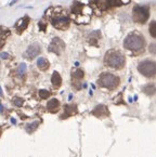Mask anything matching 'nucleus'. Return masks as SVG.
I'll return each instance as SVG.
<instances>
[{
    "label": "nucleus",
    "mask_w": 156,
    "mask_h": 157,
    "mask_svg": "<svg viewBox=\"0 0 156 157\" xmlns=\"http://www.w3.org/2000/svg\"><path fill=\"white\" fill-rule=\"evenodd\" d=\"M51 22H52V25L57 29H66L69 26V17L66 15L57 14L51 19Z\"/></svg>",
    "instance_id": "obj_7"
},
{
    "label": "nucleus",
    "mask_w": 156,
    "mask_h": 157,
    "mask_svg": "<svg viewBox=\"0 0 156 157\" xmlns=\"http://www.w3.org/2000/svg\"><path fill=\"white\" fill-rule=\"evenodd\" d=\"M8 33H10V30H8L7 28H5L3 26H0V35H2V34H8Z\"/></svg>",
    "instance_id": "obj_22"
},
{
    "label": "nucleus",
    "mask_w": 156,
    "mask_h": 157,
    "mask_svg": "<svg viewBox=\"0 0 156 157\" xmlns=\"http://www.w3.org/2000/svg\"><path fill=\"white\" fill-rule=\"evenodd\" d=\"M25 71H26V64L22 63V64L20 65V68H18V73H20V75H23Z\"/></svg>",
    "instance_id": "obj_21"
},
{
    "label": "nucleus",
    "mask_w": 156,
    "mask_h": 157,
    "mask_svg": "<svg viewBox=\"0 0 156 157\" xmlns=\"http://www.w3.org/2000/svg\"><path fill=\"white\" fill-rule=\"evenodd\" d=\"M37 66H38V68L40 69V71H47V69L49 68V66H50V64H49L47 59L39 58L38 60H37Z\"/></svg>",
    "instance_id": "obj_13"
},
{
    "label": "nucleus",
    "mask_w": 156,
    "mask_h": 157,
    "mask_svg": "<svg viewBox=\"0 0 156 157\" xmlns=\"http://www.w3.org/2000/svg\"><path fill=\"white\" fill-rule=\"evenodd\" d=\"M150 33H151L152 37H156V23L154 21L150 24Z\"/></svg>",
    "instance_id": "obj_18"
},
{
    "label": "nucleus",
    "mask_w": 156,
    "mask_h": 157,
    "mask_svg": "<svg viewBox=\"0 0 156 157\" xmlns=\"http://www.w3.org/2000/svg\"><path fill=\"white\" fill-rule=\"evenodd\" d=\"M78 6H74L73 12L76 15V22L77 23H88L90 21V16L92 14V10L87 3H80L77 0Z\"/></svg>",
    "instance_id": "obj_2"
},
{
    "label": "nucleus",
    "mask_w": 156,
    "mask_h": 157,
    "mask_svg": "<svg viewBox=\"0 0 156 157\" xmlns=\"http://www.w3.org/2000/svg\"><path fill=\"white\" fill-rule=\"evenodd\" d=\"M65 49V44L60 39L59 37H54L51 41L50 46H49V51L53 52V53L60 56L61 52Z\"/></svg>",
    "instance_id": "obj_8"
},
{
    "label": "nucleus",
    "mask_w": 156,
    "mask_h": 157,
    "mask_svg": "<svg viewBox=\"0 0 156 157\" xmlns=\"http://www.w3.org/2000/svg\"><path fill=\"white\" fill-rule=\"evenodd\" d=\"M51 82H52V85L54 86V87H60L61 83H62V78H61V75L59 74V73L55 71V72H53L52 74V77H51Z\"/></svg>",
    "instance_id": "obj_14"
},
{
    "label": "nucleus",
    "mask_w": 156,
    "mask_h": 157,
    "mask_svg": "<svg viewBox=\"0 0 156 157\" xmlns=\"http://www.w3.org/2000/svg\"><path fill=\"white\" fill-rule=\"evenodd\" d=\"M2 46H3V40L1 39V38H0V48H1Z\"/></svg>",
    "instance_id": "obj_24"
},
{
    "label": "nucleus",
    "mask_w": 156,
    "mask_h": 157,
    "mask_svg": "<svg viewBox=\"0 0 156 157\" xmlns=\"http://www.w3.org/2000/svg\"><path fill=\"white\" fill-rule=\"evenodd\" d=\"M124 47L126 49L133 52L141 51L144 48V39L141 35L138 34H130L126 37L124 41Z\"/></svg>",
    "instance_id": "obj_3"
},
{
    "label": "nucleus",
    "mask_w": 156,
    "mask_h": 157,
    "mask_svg": "<svg viewBox=\"0 0 156 157\" xmlns=\"http://www.w3.org/2000/svg\"><path fill=\"white\" fill-rule=\"evenodd\" d=\"M47 109L50 113H57L60 109V102L57 99H51L47 103Z\"/></svg>",
    "instance_id": "obj_11"
},
{
    "label": "nucleus",
    "mask_w": 156,
    "mask_h": 157,
    "mask_svg": "<svg viewBox=\"0 0 156 157\" xmlns=\"http://www.w3.org/2000/svg\"><path fill=\"white\" fill-rule=\"evenodd\" d=\"M0 95L2 97V91H1V88H0Z\"/></svg>",
    "instance_id": "obj_27"
},
{
    "label": "nucleus",
    "mask_w": 156,
    "mask_h": 157,
    "mask_svg": "<svg viewBox=\"0 0 156 157\" xmlns=\"http://www.w3.org/2000/svg\"><path fill=\"white\" fill-rule=\"evenodd\" d=\"M96 3L98 6V8H100L102 10H106L110 7H113L112 0H96Z\"/></svg>",
    "instance_id": "obj_15"
},
{
    "label": "nucleus",
    "mask_w": 156,
    "mask_h": 157,
    "mask_svg": "<svg viewBox=\"0 0 156 157\" xmlns=\"http://www.w3.org/2000/svg\"><path fill=\"white\" fill-rule=\"evenodd\" d=\"M138 71L145 77H154L156 74V64L155 62L150 60L142 61L141 63H139L138 65Z\"/></svg>",
    "instance_id": "obj_5"
},
{
    "label": "nucleus",
    "mask_w": 156,
    "mask_h": 157,
    "mask_svg": "<svg viewBox=\"0 0 156 157\" xmlns=\"http://www.w3.org/2000/svg\"><path fill=\"white\" fill-rule=\"evenodd\" d=\"M39 95H40L41 99H47V98L50 97V92L47 90H40L39 91Z\"/></svg>",
    "instance_id": "obj_19"
},
{
    "label": "nucleus",
    "mask_w": 156,
    "mask_h": 157,
    "mask_svg": "<svg viewBox=\"0 0 156 157\" xmlns=\"http://www.w3.org/2000/svg\"><path fill=\"white\" fill-rule=\"evenodd\" d=\"M143 91H144L146 94L149 95H153L155 93V86L153 83H150V85L145 86L144 88H143Z\"/></svg>",
    "instance_id": "obj_16"
},
{
    "label": "nucleus",
    "mask_w": 156,
    "mask_h": 157,
    "mask_svg": "<svg viewBox=\"0 0 156 157\" xmlns=\"http://www.w3.org/2000/svg\"><path fill=\"white\" fill-rule=\"evenodd\" d=\"M92 114H93L94 116H96V117L102 118V117H107V116L110 115V112H108L107 107H106L105 105H98V106L93 109Z\"/></svg>",
    "instance_id": "obj_10"
},
{
    "label": "nucleus",
    "mask_w": 156,
    "mask_h": 157,
    "mask_svg": "<svg viewBox=\"0 0 156 157\" xmlns=\"http://www.w3.org/2000/svg\"><path fill=\"white\" fill-rule=\"evenodd\" d=\"M16 1H18V0H13V1H12V2H10V6L14 5V3H15V2H16Z\"/></svg>",
    "instance_id": "obj_25"
},
{
    "label": "nucleus",
    "mask_w": 156,
    "mask_h": 157,
    "mask_svg": "<svg viewBox=\"0 0 156 157\" xmlns=\"http://www.w3.org/2000/svg\"><path fill=\"white\" fill-rule=\"evenodd\" d=\"M40 52V48H39L38 44H30L29 47L27 48V50L23 53V56L25 59H28V60H33L35 59Z\"/></svg>",
    "instance_id": "obj_9"
},
{
    "label": "nucleus",
    "mask_w": 156,
    "mask_h": 157,
    "mask_svg": "<svg viewBox=\"0 0 156 157\" xmlns=\"http://www.w3.org/2000/svg\"><path fill=\"white\" fill-rule=\"evenodd\" d=\"M105 64L107 65L108 67L114 69H120L125 66V56L122 52L116 50H110L107 51V53L105 56Z\"/></svg>",
    "instance_id": "obj_1"
},
{
    "label": "nucleus",
    "mask_w": 156,
    "mask_h": 157,
    "mask_svg": "<svg viewBox=\"0 0 156 157\" xmlns=\"http://www.w3.org/2000/svg\"><path fill=\"white\" fill-rule=\"evenodd\" d=\"M119 77L111 73H102L98 79V83L102 88H106L108 90H114L119 85Z\"/></svg>",
    "instance_id": "obj_4"
},
{
    "label": "nucleus",
    "mask_w": 156,
    "mask_h": 157,
    "mask_svg": "<svg viewBox=\"0 0 156 157\" xmlns=\"http://www.w3.org/2000/svg\"><path fill=\"white\" fill-rule=\"evenodd\" d=\"M133 20L137 23H145L150 16V10L147 7H142V6H135L133 8Z\"/></svg>",
    "instance_id": "obj_6"
},
{
    "label": "nucleus",
    "mask_w": 156,
    "mask_h": 157,
    "mask_svg": "<svg viewBox=\"0 0 156 157\" xmlns=\"http://www.w3.org/2000/svg\"><path fill=\"white\" fill-rule=\"evenodd\" d=\"M0 112H2V105L0 104Z\"/></svg>",
    "instance_id": "obj_26"
},
{
    "label": "nucleus",
    "mask_w": 156,
    "mask_h": 157,
    "mask_svg": "<svg viewBox=\"0 0 156 157\" xmlns=\"http://www.w3.org/2000/svg\"><path fill=\"white\" fill-rule=\"evenodd\" d=\"M0 58L1 59H9V54L2 52V53H0Z\"/></svg>",
    "instance_id": "obj_23"
},
{
    "label": "nucleus",
    "mask_w": 156,
    "mask_h": 157,
    "mask_svg": "<svg viewBox=\"0 0 156 157\" xmlns=\"http://www.w3.org/2000/svg\"><path fill=\"white\" fill-rule=\"evenodd\" d=\"M72 75H73V77H74V78H76V79H81L84 76H85V74H84V71H83V69H79V68L75 69Z\"/></svg>",
    "instance_id": "obj_17"
},
{
    "label": "nucleus",
    "mask_w": 156,
    "mask_h": 157,
    "mask_svg": "<svg viewBox=\"0 0 156 157\" xmlns=\"http://www.w3.org/2000/svg\"><path fill=\"white\" fill-rule=\"evenodd\" d=\"M13 103H14V105H16V106H22L24 101L22 99H20V98H15V99L13 100Z\"/></svg>",
    "instance_id": "obj_20"
},
{
    "label": "nucleus",
    "mask_w": 156,
    "mask_h": 157,
    "mask_svg": "<svg viewBox=\"0 0 156 157\" xmlns=\"http://www.w3.org/2000/svg\"><path fill=\"white\" fill-rule=\"evenodd\" d=\"M28 22H29V19H28V17H22V19H20V20H18V21L15 23V28H16V30H18V33L24 32V30L26 29V27H27Z\"/></svg>",
    "instance_id": "obj_12"
}]
</instances>
